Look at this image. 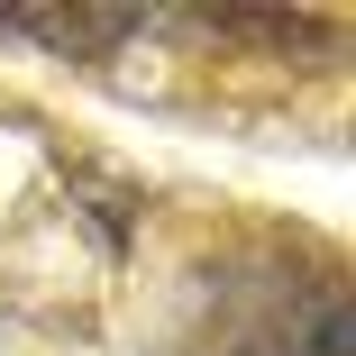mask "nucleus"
<instances>
[{
    "label": "nucleus",
    "instance_id": "2",
    "mask_svg": "<svg viewBox=\"0 0 356 356\" xmlns=\"http://www.w3.org/2000/svg\"><path fill=\"white\" fill-rule=\"evenodd\" d=\"M147 28H156V10H0V37L46 46L55 64H110Z\"/></svg>",
    "mask_w": 356,
    "mask_h": 356
},
{
    "label": "nucleus",
    "instance_id": "1",
    "mask_svg": "<svg viewBox=\"0 0 356 356\" xmlns=\"http://www.w3.org/2000/svg\"><path fill=\"white\" fill-rule=\"evenodd\" d=\"M174 356H356L347 265L302 229L210 238L174 283Z\"/></svg>",
    "mask_w": 356,
    "mask_h": 356
}]
</instances>
